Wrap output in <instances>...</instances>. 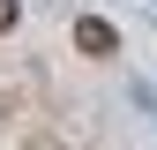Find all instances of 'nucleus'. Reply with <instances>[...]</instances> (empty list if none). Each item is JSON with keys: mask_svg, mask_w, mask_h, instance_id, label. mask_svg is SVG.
I'll use <instances>...</instances> for the list:
<instances>
[{"mask_svg": "<svg viewBox=\"0 0 157 150\" xmlns=\"http://www.w3.org/2000/svg\"><path fill=\"white\" fill-rule=\"evenodd\" d=\"M75 45H82L90 60H112V53H120V30H112L105 15H82V23H75Z\"/></svg>", "mask_w": 157, "mask_h": 150, "instance_id": "obj_1", "label": "nucleus"}, {"mask_svg": "<svg viewBox=\"0 0 157 150\" xmlns=\"http://www.w3.org/2000/svg\"><path fill=\"white\" fill-rule=\"evenodd\" d=\"M15 15H23V8H15V0H0V38L15 30Z\"/></svg>", "mask_w": 157, "mask_h": 150, "instance_id": "obj_2", "label": "nucleus"}]
</instances>
